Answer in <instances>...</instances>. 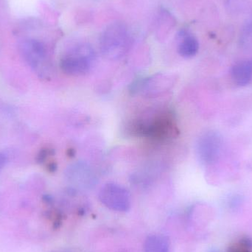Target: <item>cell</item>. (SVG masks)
<instances>
[{
	"label": "cell",
	"instance_id": "cell-15",
	"mask_svg": "<svg viewBox=\"0 0 252 252\" xmlns=\"http://www.w3.org/2000/svg\"><path fill=\"white\" fill-rule=\"evenodd\" d=\"M6 161H7V158H6L5 155L3 153L0 152V172L4 168Z\"/></svg>",
	"mask_w": 252,
	"mask_h": 252
},
{
	"label": "cell",
	"instance_id": "cell-8",
	"mask_svg": "<svg viewBox=\"0 0 252 252\" xmlns=\"http://www.w3.org/2000/svg\"><path fill=\"white\" fill-rule=\"evenodd\" d=\"M232 81L238 87L248 85L252 78V60L238 62L231 69Z\"/></svg>",
	"mask_w": 252,
	"mask_h": 252
},
{
	"label": "cell",
	"instance_id": "cell-14",
	"mask_svg": "<svg viewBox=\"0 0 252 252\" xmlns=\"http://www.w3.org/2000/svg\"><path fill=\"white\" fill-rule=\"evenodd\" d=\"M242 201V198L240 195H234L228 198L227 206L229 208L235 210L240 207Z\"/></svg>",
	"mask_w": 252,
	"mask_h": 252
},
{
	"label": "cell",
	"instance_id": "cell-13",
	"mask_svg": "<svg viewBox=\"0 0 252 252\" xmlns=\"http://www.w3.org/2000/svg\"><path fill=\"white\" fill-rule=\"evenodd\" d=\"M248 0H227L226 7L231 13H241L247 7Z\"/></svg>",
	"mask_w": 252,
	"mask_h": 252
},
{
	"label": "cell",
	"instance_id": "cell-6",
	"mask_svg": "<svg viewBox=\"0 0 252 252\" xmlns=\"http://www.w3.org/2000/svg\"><path fill=\"white\" fill-rule=\"evenodd\" d=\"M176 78L167 74H157L145 78L138 84V90L146 96H154L168 91L174 86Z\"/></svg>",
	"mask_w": 252,
	"mask_h": 252
},
{
	"label": "cell",
	"instance_id": "cell-11",
	"mask_svg": "<svg viewBox=\"0 0 252 252\" xmlns=\"http://www.w3.org/2000/svg\"><path fill=\"white\" fill-rule=\"evenodd\" d=\"M240 44L245 50L252 49V15L244 24L240 35Z\"/></svg>",
	"mask_w": 252,
	"mask_h": 252
},
{
	"label": "cell",
	"instance_id": "cell-9",
	"mask_svg": "<svg viewBox=\"0 0 252 252\" xmlns=\"http://www.w3.org/2000/svg\"><path fill=\"white\" fill-rule=\"evenodd\" d=\"M199 43L194 35L186 32H181L179 35L178 52L182 57L190 59L198 53Z\"/></svg>",
	"mask_w": 252,
	"mask_h": 252
},
{
	"label": "cell",
	"instance_id": "cell-4",
	"mask_svg": "<svg viewBox=\"0 0 252 252\" xmlns=\"http://www.w3.org/2000/svg\"><path fill=\"white\" fill-rule=\"evenodd\" d=\"M100 202L113 211L126 213L131 207V197L129 191L116 183L106 184L99 192Z\"/></svg>",
	"mask_w": 252,
	"mask_h": 252
},
{
	"label": "cell",
	"instance_id": "cell-1",
	"mask_svg": "<svg viewBox=\"0 0 252 252\" xmlns=\"http://www.w3.org/2000/svg\"><path fill=\"white\" fill-rule=\"evenodd\" d=\"M130 33L124 22L109 24L100 35V51L104 57L110 60L124 57L130 49Z\"/></svg>",
	"mask_w": 252,
	"mask_h": 252
},
{
	"label": "cell",
	"instance_id": "cell-5",
	"mask_svg": "<svg viewBox=\"0 0 252 252\" xmlns=\"http://www.w3.org/2000/svg\"><path fill=\"white\" fill-rule=\"evenodd\" d=\"M21 54L31 68L41 72L45 67L47 51L45 44L35 38H26L21 42Z\"/></svg>",
	"mask_w": 252,
	"mask_h": 252
},
{
	"label": "cell",
	"instance_id": "cell-16",
	"mask_svg": "<svg viewBox=\"0 0 252 252\" xmlns=\"http://www.w3.org/2000/svg\"><path fill=\"white\" fill-rule=\"evenodd\" d=\"M210 252H216V251H211Z\"/></svg>",
	"mask_w": 252,
	"mask_h": 252
},
{
	"label": "cell",
	"instance_id": "cell-12",
	"mask_svg": "<svg viewBox=\"0 0 252 252\" xmlns=\"http://www.w3.org/2000/svg\"><path fill=\"white\" fill-rule=\"evenodd\" d=\"M227 252H252V241L250 238H242L231 246Z\"/></svg>",
	"mask_w": 252,
	"mask_h": 252
},
{
	"label": "cell",
	"instance_id": "cell-2",
	"mask_svg": "<svg viewBox=\"0 0 252 252\" xmlns=\"http://www.w3.org/2000/svg\"><path fill=\"white\" fill-rule=\"evenodd\" d=\"M94 60L95 54L91 46L80 44L63 55L60 60V67L66 75L81 76L90 72Z\"/></svg>",
	"mask_w": 252,
	"mask_h": 252
},
{
	"label": "cell",
	"instance_id": "cell-7",
	"mask_svg": "<svg viewBox=\"0 0 252 252\" xmlns=\"http://www.w3.org/2000/svg\"><path fill=\"white\" fill-rule=\"evenodd\" d=\"M66 175L71 183L81 188H92L97 182V177L93 169L84 163L72 164L68 168Z\"/></svg>",
	"mask_w": 252,
	"mask_h": 252
},
{
	"label": "cell",
	"instance_id": "cell-10",
	"mask_svg": "<svg viewBox=\"0 0 252 252\" xmlns=\"http://www.w3.org/2000/svg\"><path fill=\"white\" fill-rule=\"evenodd\" d=\"M144 252H170V241L165 235H149L144 244Z\"/></svg>",
	"mask_w": 252,
	"mask_h": 252
},
{
	"label": "cell",
	"instance_id": "cell-3",
	"mask_svg": "<svg viewBox=\"0 0 252 252\" xmlns=\"http://www.w3.org/2000/svg\"><path fill=\"white\" fill-rule=\"evenodd\" d=\"M223 139L221 135L215 130L204 132L198 137L195 153L198 161L204 165L216 163L221 154Z\"/></svg>",
	"mask_w": 252,
	"mask_h": 252
}]
</instances>
